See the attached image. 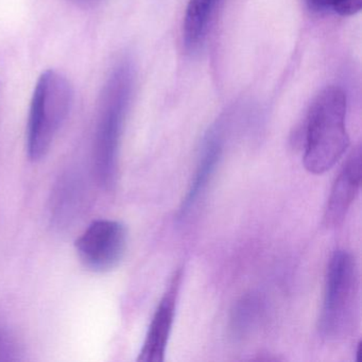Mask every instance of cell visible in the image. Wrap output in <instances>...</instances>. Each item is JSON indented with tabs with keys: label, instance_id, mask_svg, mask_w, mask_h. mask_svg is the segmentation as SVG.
<instances>
[{
	"label": "cell",
	"instance_id": "1",
	"mask_svg": "<svg viewBox=\"0 0 362 362\" xmlns=\"http://www.w3.org/2000/svg\"><path fill=\"white\" fill-rule=\"evenodd\" d=\"M346 96L340 88L322 90L311 105L305 126V168L313 175L329 170L349 146Z\"/></svg>",
	"mask_w": 362,
	"mask_h": 362
},
{
	"label": "cell",
	"instance_id": "2",
	"mask_svg": "<svg viewBox=\"0 0 362 362\" xmlns=\"http://www.w3.org/2000/svg\"><path fill=\"white\" fill-rule=\"evenodd\" d=\"M133 83L132 64L129 60H122L112 71L101 97L94 165L99 183L109 189L117 180L120 139L132 96Z\"/></svg>",
	"mask_w": 362,
	"mask_h": 362
},
{
	"label": "cell",
	"instance_id": "3",
	"mask_svg": "<svg viewBox=\"0 0 362 362\" xmlns=\"http://www.w3.org/2000/svg\"><path fill=\"white\" fill-rule=\"evenodd\" d=\"M73 97V88L62 74L56 71L42 74L31 100L27 129V149L31 160H41L49 151L69 115Z\"/></svg>",
	"mask_w": 362,
	"mask_h": 362
},
{
	"label": "cell",
	"instance_id": "4",
	"mask_svg": "<svg viewBox=\"0 0 362 362\" xmlns=\"http://www.w3.org/2000/svg\"><path fill=\"white\" fill-rule=\"evenodd\" d=\"M359 273L355 258L345 250L332 256L326 274L319 330L326 340L345 338L351 330L358 308Z\"/></svg>",
	"mask_w": 362,
	"mask_h": 362
},
{
	"label": "cell",
	"instance_id": "5",
	"mask_svg": "<svg viewBox=\"0 0 362 362\" xmlns=\"http://www.w3.org/2000/svg\"><path fill=\"white\" fill-rule=\"evenodd\" d=\"M128 245L124 224L115 220H97L76 241V250L86 268L110 272L119 266Z\"/></svg>",
	"mask_w": 362,
	"mask_h": 362
},
{
	"label": "cell",
	"instance_id": "6",
	"mask_svg": "<svg viewBox=\"0 0 362 362\" xmlns=\"http://www.w3.org/2000/svg\"><path fill=\"white\" fill-rule=\"evenodd\" d=\"M182 271L173 274L168 288L165 291L156 313L152 317L151 324L148 329L143 349L139 354V361L162 362L165 360L167 344L171 328L175 321V307L177 296L181 286Z\"/></svg>",
	"mask_w": 362,
	"mask_h": 362
},
{
	"label": "cell",
	"instance_id": "7",
	"mask_svg": "<svg viewBox=\"0 0 362 362\" xmlns=\"http://www.w3.org/2000/svg\"><path fill=\"white\" fill-rule=\"evenodd\" d=\"M361 184V149L351 152L332 186L324 214L326 228H338L359 192Z\"/></svg>",
	"mask_w": 362,
	"mask_h": 362
},
{
	"label": "cell",
	"instance_id": "8",
	"mask_svg": "<svg viewBox=\"0 0 362 362\" xmlns=\"http://www.w3.org/2000/svg\"><path fill=\"white\" fill-rule=\"evenodd\" d=\"M222 151H223V144H222L221 134L218 129H211L203 141L194 181L180 207L179 219H186V217L190 215L194 207L198 205L200 199L204 196L217 170L218 165L221 160Z\"/></svg>",
	"mask_w": 362,
	"mask_h": 362
},
{
	"label": "cell",
	"instance_id": "9",
	"mask_svg": "<svg viewBox=\"0 0 362 362\" xmlns=\"http://www.w3.org/2000/svg\"><path fill=\"white\" fill-rule=\"evenodd\" d=\"M219 0H189L183 23V43L194 52L206 39Z\"/></svg>",
	"mask_w": 362,
	"mask_h": 362
},
{
	"label": "cell",
	"instance_id": "10",
	"mask_svg": "<svg viewBox=\"0 0 362 362\" xmlns=\"http://www.w3.org/2000/svg\"><path fill=\"white\" fill-rule=\"evenodd\" d=\"M262 304L257 296H245L238 302L230 317V330L235 338L243 339L259 321Z\"/></svg>",
	"mask_w": 362,
	"mask_h": 362
},
{
	"label": "cell",
	"instance_id": "11",
	"mask_svg": "<svg viewBox=\"0 0 362 362\" xmlns=\"http://www.w3.org/2000/svg\"><path fill=\"white\" fill-rule=\"evenodd\" d=\"M309 9L317 13H336L351 16L360 12L362 0H305Z\"/></svg>",
	"mask_w": 362,
	"mask_h": 362
},
{
	"label": "cell",
	"instance_id": "12",
	"mask_svg": "<svg viewBox=\"0 0 362 362\" xmlns=\"http://www.w3.org/2000/svg\"><path fill=\"white\" fill-rule=\"evenodd\" d=\"M74 1H76V3L79 4V5L82 6H90V5H94L96 1H98V0H74Z\"/></svg>",
	"mask_w": 362,
	"mask_h": 362
}]
</instances>
